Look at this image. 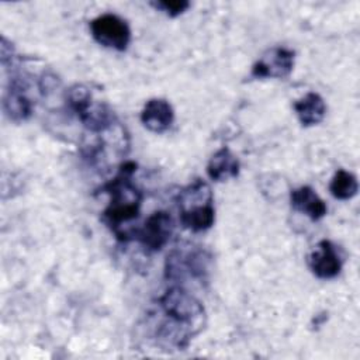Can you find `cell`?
I'll use <instances>...</instances> for the list:
<instances>
[{
  "label": "cell",
  "instance_id": "obj_9",
  "mask_svg": "<svg viewBox=\"0 0 360 360\" xmlns=\"http://www.w3.org/2000/svg\"><path fill=\"white\" fill-rule=\"evenodd\" d=\"M295 52L284 46L267 49L252 66V77L256 79H284L294 69Z\"/></svg>",
  "mask_w": 360,
  "mask_h": 360
},
{
  "label": "cell",
  "instance_id": "obj_13",
  "mask_svg": "<svg viewBox=\"0 0 360 360\" xmlns=\"http://www.w3.org/2000/svg\"><path fill=\"white\" fill-rule=\"evenodd\" d=\"M290 202L294 210L305 214L312 221L323 218L328 212L325 201L309 186H301L298 188H294L290 193Z\"/></svg>",
  "mask_w": 360,
  "mask_h": 360
},
{
  "label": "cell",
  "instance_id": "obj_12",
  "mask_svg": "<svg viewBox=\"0 0 360 360\" xmlns=\"http://www.w3.org/2000/svg\"><path fill=\"white\" fill-rule=\"evenodd\" d=\"M174 121V110L165 98H150L145 103L141 112V122L155 134L166 132Z\"/></svg>",
  "mask_w": 360,
  "mask_h": 360
},
{
  "label": "cell",
  "instance_id": "obj_10",
  "mask_svg": "<svg viewBox=\"0 0 360 360\" xmlns=\"http://www.w3.org/2000/svg\"><path fill=\"white\" fill-rule=\"evenodd\" d=\"M32 100L28 96L27 80L21 76L10 79L3 94V111L14 122H22L32 114Z\"/></svg>",
  "mask_w": 360,
  "mask_h": 360
},
{
  "label": "cell",
  "instance_id": "obj_3",
  "mask_svg": "<svg viewBox=\"0 0 360 360\" xmlns=\"http://www.w3.org/2000/svg\"><path fill=\"white\" fill-rule=\"evenodd\" d=\"M177 207L179 219L186 229L202 232L214 225V195L210 184L202 179H195L180 190Z\"/></svg>",
  "mask_w": 360,
  "mask_h": 360
},
{
  "label": "cell",
  "instance_id": "obj_6",
  "mask_svg": "<svg viewBox=\"0 0 360 360\" xmlns=\"http://www.w3.org/2000/svg\"><path fill=\"white\" fill-rule=\"evenodd\" d=\"M210 256L202 249H174L166 257L165 274L166 278L180 283L186 278L198 280L202 283L208 271Z\"/></svg>",
  "mask_w": 360,
  "mask_h": 360
},
{
  "label": "cell",
  "instance_id": "obj_14",
  "mask_svg": "<svg viewBox=\"0 0 360 360\" xmlns=\"http://www.w3.org/2000/svg\"><path fill=\"white\" fill-rule=\"evenodd\" d=\"M239 169L240 165L238 158L226 146L218 149L207 165L208 177L214 181H228L235 179L239 174Z\"/></svg>",
  "mask_w": 360,
  "mask_h": 360
},
{
  "label": "cell",
  "instance_id": "obj_2",
  "mask_svg": "<svg viewBox=\"0 0 360 360\" xmlns=\"http://www.w3.org/2000/svg\"><path fill=\"white\" fill-rule=\"evenodd\" d=\"M135 172V162H122L118 166L115 177L101 188V191L108 195V205L104 208L101 219L121 242H128L134 238L136 228L132 226V222L136 221L141 214L142 191L132 180Z\"/></svg>",
  "mask_w": 360,
  "mask_h": 360
},
{
  "label": "cell",
  "instance_id": "obj_4",
  "mask_svg": "<svg viewBox=\"0 0 360 360\" xmlns=\"http://www.w3.org/2000/svg\"><path fill=\"white\" fill-rule=\"evenodd\" d=\"M65 100L89 132L103 131L118 121L114 111L104 101L97 100L86 84L70 86Z\"/></svg>",
  "mask_w": 360,
  "mask_h": 360
},
{
  "label": "cell",
  "instance_id": "obj_1",
  "mask_svg": "<svg viewBox=\"0 0 360 360\" xmlns=\"http://www.w3.org/2000/svg\"><path fill=\"white\" fill-rule=\"evenodd\" d=\"M207 323L204 305L183 285L167 288L146 312L143 329L150 342L165 350H183Z\"/></svg>",
  "mask_w": 360,
  "mask_h": 360
},
{
  "label": "cell",
  "instance_id": "obj_17",
  "mask_svg": "<svg viewBox=\"0 0 360 360\" xmlns=\"http://www.w3.org/2000/svg\"><path fill=\"white\" fill-rule=\"evenodd\" d=\"M150 4L156 10L165 13L169 17H177L190 7V3L186 0H163V1H152Z\"/></svg>",
  "mask_w": 360,
  "mask_h": 360
},
{
  "label": "cell",
  "instance_id": "obj_7",
  "mask_svg": "<svg viewBox=\"0 0 360 360\" xmlns=\"http://www.w3.org/2000/svg\"><path fill=\"white\" fill-rule=\"evenodd\" d=\"M90 32L96 42L115 51H125L131 42L128 22L117 14L105 13L90 21Z\"/></svg>",
  "mask_w": 360,
  "mask_h": 360
},
{
  "label": "cell",
  "instance_id": "obj_5",
  "mask_svg": "<svg viewBox=\"0 0 360 360\" xmlns=\"http://www.w3.org/2000/svg\"><path fill=\"white\" fill-rule=\"evenodd\" d=\"M128 149V132L118 121L103 131L89 132L82 143L83 158L96 167H104L111 159L124 158Z\"/></svg>",
  "mask_w": 360,
  "mask_h": 360
},
{
  "label": "cell",
  "instance_id": "obj_11",
  "mask_svg": "<svg viewBox=\"0 0 360 360\" xmlns=\"http://www.w3.org/2000/svg\"><path fill=\"white\" fill-rule=\"evenodd\" d=\"M308 267L318 278H335L342 270V259L336 246L328 239L319 240L308 255Z\"/></svg>",
  "mask_w": 360,
  "mask_h": 360
},
{
  "label": "cell",
  "instance_id": "obj_16",
  "mask_svg": "<svg viewBox=\"0 0 360 360\" xmlns=\"http://www.w3.org/2000/svg\"><path fill=\"white\" fill-rule=\"evenodd\" d=\"M357 190H359V183L353 173L345 169L336 170L329 184V191L335 198L350 200L357 194Z\"/></svg>",
  "mask_w": 360,
  "mask_h": 360
},
{
  "label": "cell",
  "instance_id": "obj_15",
  "mask_svg": "<svg viewBox=\"0 0 360 360\" xmlns=\"http://www.w3.org/2000/svg\"><path fill=\"white\" fill-rule=\"evenodd\" d=\"M294 111L302 127H312L325 118L326 104L318 93L309 91L294 103Z\"/></svg>",
  "mask_w": 360,
  "mask_h": 360
},
{
  "label": "cell",
  "instance_id": "obj_8",
  "mask_svg": "<svg viewBox=\"0 0 360 360\" xmlns=\"http://www.w3.org/2000/svg\"><path fill=\"white\" fill-rule=\"evenodd\" d=\"M174 232L173 217L167 211H155L141 228H136L134 238L148 252L160 250Z\"/></svg>",
  "mask_w": 360,
  "mask_h": 360
}]
</instances>
